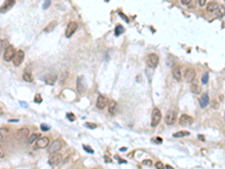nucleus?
Instances as JSON below:
<instances>
[{
	"instance_id": "f257e3e1",
	"label": "nucleus",
	"mask_w": 225,
	"mask_h": 169,
	"mask_svg": "<svg viewBox=\"0 0 225 169\" xmlns=\"http://www.w3.org/2000/svg\"><path fill=\"white\" fill-rule=\"evenodd\" d=\"M15 47L12 45H8L5 50V53H3V60L9 62V61H12L14 56H15Z\"/></svg>"
},
{
	"instance_id": "f03ea898",
	"label": "nucleus",
	"mask_w": 225,
	"mask_h": 169,
	"mask_svg": "<svg viewBox=\"0 0 225 169\" xmlns=\"http://www.w3.org/2000/svg\"><path fill=\"white\" fill-rule=\"evenodd\" d=\"M176 121H177V111H174V109L169 111V112L167 113V115H165V118H164L165 124L172 125V124L176 123Z\"/></svg>"
},
{
	"instance_id": "7ed1b4c3",
	"label": "nucleus",
	"mask_w": 225,
	"mask_h": 169,
	"mask_svg": "<svg viewBox=\"0 0 225 169\" xmlns=\"http://www.w3.org/2000/svg\"><path fill=\"white\" fill-rule=\"evenodd\" d=\"M24 56H25V53L23 50H18L17 52L15 53V56H14V59H12V63L15 67H19L21 63H23V61H24Z\"/></svg>"
},
{
	"instance_id": "20e7f679",
	"label": "nucleus",
	"mask_w": 225,
	"mask_h": 169,
	"mask_svg": "<svg viewBox=\"0 0 225 169\" xmlns=\"http://www.w3.org/2000/svg\"><path fill=\"white\" fill-rule=\"evenodd\" d=\"M162 118V115H161V112L159 108H154L153 112H152V122H151V125L152 126H156L160 121Z\"/></svg>"
},
{
	"instance_id": "39448f33",
	"label": "nucleus",
	"mask_w": 225,
	"mask_h": 169,
	"mask_svg": "<svg viewBox=\"0 0 225 169\" xmlns=\"http://www.w3.org/2000/svg\"><path fill=\"white\" fill-rule=\"evenodd\" d=\"M62 148V142L61 140H54L51 143L50 148H49V153L53 155V153H56L60 151V149Z\"/></svg>"
},
{
	"instance_id": "423d86ee",
	"label": "nucleus",
	"mask_w": 225,
	"mask_h": 169,
	"mask_svg": "<svg viewBox=\"0 0 225 169\" xmlns=\"http://www.w3.org/2000/svg\"><path fill=\"white\" fill-rule=\"evenodd\" d=\"M77 28H78V24L75 21H70L68 24V26H67V30H65V36L67 37H71L72 35L75 33Z\"/></svg>"
},
{
	"instance_id": "0eeeda50",
	"label": "nucleus",
	"mask_w": 225,
	"mask_h": 169,
	"mask_svg": "<svg viewBox=\"0 0 225 169\" xmlns=\"http://www.w3.org/2000/svg\"><path fill=\"white\" fill-rule=\"evenodd\" d=\"M147 64H149L150 68L154 69L159 64V56H158V54H155V53L149 54V56H147Z\"/></svg>"
},
{
	"instance_id": "6e6552de",
	"label": "nucleus",
	"mask_w": 225,
	"mask_h": 169,
	"mask_svg": "<svg viewBox=\"0 0 225 169\" xmlns=\"http://www.w3.org/2000/svg\"><path fill=\"white\" fill-rule=\"evenodd\" d=\"M184 77H185V80L187 82H191V81H194V79L196 78V72H195V70L193 68H188L185 71Z\"/></svg>"
},
{
	"instance_id": "1a4fd4ad",
	"label": "nucleus",
	"mask_w": 225,
	"mask_h": 169,
	"mask_svg": "<svg viewBox=\"0 0 225 169\" xmlns=\"http://www.w3.org/2000/svg\"><path fill=\"white\" fill-rule=\"evenodd\" d=\"M15 2H16V0H5L3 5L0 7V12H1V14H5V12H7V11L9 10V9H11V8L14 7Z\"/></svg>"
},
{
	"instance_id": "9d476101",
	"label": "nucleus",
	"mask_w": 225,
	"mask_h": 169,
	"mask_svg": "<svg viewBox=\"0 0 225 169\" xmlns=\"http://www.w3.org/2000/svg\"><path fill=\"white\" fill-rule=\"evenodd\" d=\"M77 90L79 91V94H83L86 90V80H84L83 76H80L77 79Z\"/></svg>"
},
{
	"instance_id": "9b49d317",
	"label": "nucleus",
	"mask_w": 225,
	"mask_h": 169,
	"mask_svg": "<svg viewBox=\"0 0 225 169\" xmlns=\"http://www.w3.org/2000/svg\"><path fill=\"white\" fill-rule=\"evenodd\" d=\"M50 143V139L46 137H40L37 141H36V148L37 149H43V148H46Z\"/></svg>"
},
{
	"instance_id": "f8f14e48",
	"label": "nucleus",
	"mask_w": 225,
	"mask_h": 169,
	"mask_svg": "<svg viewBox=\"0 0 225 169\" xmlns=\"http://www.w3.org/2000/svg\"><path fill=\"white\" fill-rule=\"evenodd\" d=\"M193 117L189 116V115H187V114H184V115H181L180 118H179V123H180V125H182V126H187V125H190L191 123H193Z\"/></svg>"
},
{
	"instance_id": "ddd939ff",
	"label": "nucleus",
	"mask_w": 225,
	"mask_h": 169,
	"mask_svg": "<svg viewBox=\"0 0 225 169\" xmlns=\"http://www.w3.org/2000/svg\"><path fill=\"white\" fill-rule=\"evenodd\" d=\"M62 160V155H60L59 152H56V153H53L50 159H49V164L51 165V166H55V165H58L60 161Z\"/></svg>"
},
{
	"instance_id": "4468645a",
	"label": "nucleus",
	"mask_w": 225,
	"mask_h": 169,
	"mask_svg": "<svg viewBox=\"0 0 225 169\" xmlns=\"http://www.w3.org/2000/svg\"><path fill=\"white\" fill-rule=\"evenodd\" d=\"M96 106H97V108H99V109H104V108L107 106V98H106V96H104V95L98 96V99H97Z\"/></svg>"
},
{
	"instance_id": "2eb2a0df",
	"label": "nucleus",
	"mask_w": 225,
	"mask_h": 169,
	"mask_svg": "<svg viewBox=\"0 0 225 169\" xmlns=\"http://www.w3.org/2000/svg\"><path fill=\"white\" fill-rule=\"evenodd\" d=\"M56 79H58V77H56V74H49L45 76L44 81H45L47 84H50V86H53V84H55Z\"/></svg>"
},
{
	"instance_id": "dca6fc26",
	"label": "nucleus",
	"mask_w": 225,
	"mask_h": 169,
	"mask_svg": "<svg viewBox=\"0 0 225 169\" xmlns=\"http://www.w3.org/2000/svg\"><path fill=\"white\" fill-rule=\"evenodd\" d=\"M172 76H174V78L177 80V81H180V80L182 79L181 71H180V69H179L178 67H174V68H172Z\"/></svg>"
},
{
	"instance_id": "f3484780",
	"label": "nucleus",
	"mask_w": 225,
	"mask_h": 169,
	"mask_svg": "<svg viewBox=\"0 0 225 169\" xmlns=\"http://www.w3.org/2000/svg\"><path fill=\"white\" fill-rule=\"evenodd\" d=\"M108 111H109V113L113 114V115H115L117 113V103L115 100H110L108 103Z\"/></svg>"
},
{
	"instance_id": "a211bd4d",
	"label": "nucleus",
	"mask_w": 225,
	"mask_h": 169,
	"mask_svg": "<svg viewBox=\"0 0 225 169\" xmlns=\"http://www.w3.org/2000/svg\"><path fill=\"white\" fill-rule=\"evenodd\" d=\"M200 107L202 108H205L206 106L209 104V97H208V95L207 94H203V96L200 97Z\"/></svg>"
},
{
	"instance_id": "6ab92c4d",
	"label": "nucleus",
	"mask_w": 225,
	"mask_h": 169,
	"mask_svg": "<svg viewBox=\"0 0 225 169\" xmlns=\"http://www.w3.org/2000/svg\"><path fill=\"white\" fill-rule=\"evenodd\" d=\"M217 8H218V5H217L216 2H214V1H212L211 3L207 5V8H206V9H207L208 12H213V11H215Z\"/></svg>"
},
{
	"instance_id": "aec40b11",
	"label": "nucleus",
	"mask_w": 225,
	"mask_h": 169,
	"mask_svg": "<svg viewBox=\"0 0 225 169\" xmlns=\"http://www.w3.org/2000/svg\"><path fill=\"white\" fill-rule=\"evenodd\" d=\"M41 137V134L40 133H34V134H32L31 137H28V143H34V142H36L38 139Z\"/></svg>"
},
{
	"instance_id": "412c9836",
	"label": "nucleus",
	"mask_w": 225,
	"mask_h": 169,
	"mask_svg": "<svg viewBox=\"0 0 225 169\" xmlns=\"http://www.w3.org/2000/svg\"><path fill=\"white\" fill-rule=\"evenodd\" d=\"M215 11H216V17H223L225 15V7L224 6H221Z\"/></svg>"
},
{
	"instance_id": "4be33fe9",
	"label": "nucleus",
	"mask_w": 225,
	"mask_h": 169,
	"mask_svg": "<svg viewBox=\"0 0 225 169\" xmlns=\"http://www.w3.org/2000/svg\"><path fill=\"white\" fill-rule=\"evenodd\" d=\"M190 90H191V93H194V94H200V87L198 86V84H193L190 86Z\"/></svg>"
},
{
	"instance_id": "5701e85b",
	"label": "nucleus",
	"mask_w": 225,
	"mask_h": 169,
	"mask_svg": "<svg viewBox=\"0 0 225 169\" xmlns=\"http://www.w3.org/2000/svg\"><path fill=\"white\" fill-rule=\"evenodd\" d=\"M23 79H24L25 81L31 82V81H33V76H32V74H29L28 71H26L25 74H23Z\"/></svg>"
},
{
	"instance_id": "b1692460",
	"label": "nucleus",
	"mask_w": 225,
	"mask_h": 169,
	"mask_svg": "<svg viewBox=\"0 0 225 169\" xmlns=\"http://www.w3.org/2000/svg\"><path fill=\"white\" fill-rule=\"evenodd\" d=\"M123 33H124V27L122 25H117L116 28H115V35H116V36H119V35L123 34Z\"/></svg>"
},
{
	"instance_id": "393cba45",
	"label": "nucleus",
	"mask_w": 225,
	"mask_h": 169,
	"mask_svg": "<svg viewBox=\"0 0 225 169\" xmlns=\"http://www.w3.org/2000/svg\"><path fill=\"white\" fill-rule=\"evenodd\" d=\"M7 46H8V45H7V41H6V40H0V54L6 50Z\"/></svg>"
},
{
	"instance_id": "a878e982",
	"label": "nucleus",
	"mask_w": 225,
	"mask_h": 169,
	"mask_svg": "<svg viewBox=\"0 0 225 169\" xmlns=\"http://www.w3.org/2000/svg\"><path fill=\"white\" fill-rule=\"evenodd\" d=\"M187 135H189V132H188V131H180V132H177V133H174V137H187Z\"/></svg>"
},
{
	"instance_id": "bb28decb",
	"label": "nucleus",
	"mask_w": 225,
	"mask_h": 169,
	"mask_svg": "<svg viewBox=\"0 0 225 169\" xmlns=\"http://www.w3.org/2000/svg\"><path fill=\"white\" fill-rule=\"evenodd\" d=\"M27 135H28V130H27L26 127H24V128H21V130H19V132H18V137H26Z\"/></svg>"
},
{
	"instance_id": "cd10ccee",
	"label": "nucleus",
	"mask_w": 225,
	"mask_h": 169,
	"mask_svg": "<svg viewBox=\"0 0 225 169\" xmlns=\"http://www.w3.org/2000/svg\"><path fill=\"white\" fill-rule=\"evenodd\" d=\"M67 79H68V71H63L61 74V76H60V82L63 84L65 82Z\"/></svg>"
},
{
	"instance_id": "c85d7f7f",
	"label": "nucleus",
	"mask_w": 225,
	"mask_h": 169,
	"mask_svg": "<svg viewBox=\"0 0 225 169\" xmlns=\"http://www.w3.org/2000/svg\"><path fill=\"white\" fill-rule=\"evenodd\" d=\"M152 142H153V143H156V144H161V143H162V139L160 137H155L152 139Z\"/></svg>"
},
{
	"instance_id": "c756f323",
	"label": "nucleus",
	"mask_w": 225,
	"mask_h": 169,
	"mask_svg": "<svg viewBox=\"0 0 225 169\" xmlns=\"http://www.w3.org/2000/svg\"><path fill=\"white\" fill-rule=\"evenodd\" d=\"M42 100H43V99H42V96L40 95V94H36V95H35V98H34V102L37 103V104H40V103H42Z\"/></svg>"
},
{
	"instance_id": "7c9ffc66",
	"label": "nucleus",
	"mask_w": 225,
	"mask_h": 169,
	"mask_svg": "<svg viewBox=\"0 0 225 169\" xmlns=\"http://www.w3.org/2000/svg\"><path fill=\"white\" fill-rule=\"evenodd\" d=\"M51 5V0H44V3H43V9H47Z\"/></svg>"
},
{
	"instance_id": "2f4dec72",
	"label": "nucleus",
	"mask_w": 225,
	"mask_h": 169,
	"mask_svg": "<svg viewBox=\"0 0 225 169\" xmlns=\"http://www.w3.org/2000/svg\"><path fill=\"white\" fill-rule=\"evenodd\" d=\"M202 82L204 84H206L208 82V74H204V76L202 77Z\"/></svg>"
},
{
	"instance_id": "473e14b6",
	"label": "nucleus",
	"mask_w": 225,
	"mask_h": 169,
	"mask_svg": "<svg viewBox=\"0 0 225 169\" xmlns=\"http://www.w3.org/2000/svg\"><path fill=\"white\" fill-rule=\"evenodd\" d=\"M155 168L156 169H164L165 167H164V165L161 162V161H158V162L155 164Z\"/></svg>"
},
{
	"instance_id": "72a5a7b5",
	"label": "nucleus",
	"mask_w": 225,
	"mask_h": 169,
	"mask_svg": "<svg viewBox=\"0 0 225 169\" xmlns=\"http://www.w3.org/2000/svg\"><path fill=\"white\" fill-rule=\"evenodd\" d=\"M6 133H7V130H6V128H0V141L3 139V137H5Z\"/></svg>"
},
{
	"instance_id": "f704fd0d",
	"label": "nucleus",
	"mask_w": 225,
	"mask_h": 169,
	"mask_svg": "<svg viewBox=\"0 0 225 169\" xmlns=\"http://www.w3.org/2000/svg\"><path fill=\"white\" fill-rule=\"evenodd\" d=\"M142 164L145 165V166H152V160H150V159H144L143 161H142Z\"/></svg>"
},
{
	"instance_id": "c9c22d12",
	"label": "nucleus",
	"mask_w": 225,
	"mask_h": 169,
	"mask_svg": "<svg viewBox=\"0 0 225 169\" xmlns=\"http://www.w3.org/2000/svg\"><path fill=\"white\" fill-rule=\"evenodd\" d=\"M67 117H68V118H69V120H70L71 122L75 121V116H74V115H73L72 113H68V114H67Z\"/></svg>"
},
{
	"instance_id": "e433bc0d",
	"label": "nucleus",
	"mask_w": 225,
	"mask_h": 169,
	"mask_svg": "<svg viewBox=\"0 0 225 169\" xmlns=\"http://www.w3.org/2000/svg\"><path fill=\"white\" fill-rule=\"evenodd\" d=\"M84 125H86L87 127H89V128H96V127H97L96 124H93V123H89V122H87Z\"/></svg>"
},
{
	"instance_id": "4c0bfd02",
	"label": "nucleus",
	"mask_w": 225,
	"mask_h": 169,
	"mask_svg": "<svg viewBox=\"0 0 225 169\" xmlns=\"http://www.w3.org/2000/svg\"><path fill=\"white\" fill-rule=\"evenodd\" d=\"M83 149H84L87 152H89V153H92V152H93V150H92L89 146H83Z\"/></svg>"
},
{
	"instance_id": "58836bf2",
	"label": "nucleus",
	"mask_w": 225,
	"mask_h": 169,
	"mask_svg": "<svg viewBox=\"0 0 225 169\" xmlns=\"http://www.w3.org/2000/svg\"><path fill=\"white\" fill-rule=\"evenodd\" d=\"M54 26H55V23H54V21H53V23H52V25H51V26H50V25H49V26H47V27H46V28H45V32H50V31H51L52 28H53V27H54Z\"/></svg>"
},
{
	"instance_id": "ea45409f",
	"label": "nucleus",
	"mask_w": 225,
	"mask_h": 169,
	"mask_svg": "<svg viewBox=\"0 0 225 169\" xmlns=\"http://www.w3.org/2000/svg\"><path fill=\"white\" fill-rule=\"evenodd\" d=\"M41 128L43 130V131H44V132H46V131H49V130H50V127L47 126V125H45V124H42Z\"/></svg>"
},
{
	"instance_id": "a19ab883",
	"label": "nucleus",
	"mask_w": 225,
	"mask_h": 169,
	"mask_svg": "<svg viewBox=\"0 0 225 169\" xmlns=\"http://www.w3.org/2000/svg\"><path fill=\"white\" fill-rule=\"evenodd\" d=\"M206 1H207V0H198V3H199V6L203 7V6L206 5Z\"/></svg>"
},
{
	"instance_id": "79ce46f5",
	"label": "nucleus",
	"mask_w": 225,
	"mask_h": 169,
	"mask_svg": "<svg viewBox=\"0 0 225 169\" xmlns=\"http://www.w3.org/2000/svg\"><path fill=\"white\" fill-rule=\"evenodd\" d=\"M181 2H182V5H189L190 2H191V0H181Z\"/></svg>"
},
{
	"instance_id": "37998d69",
	"label": "nucleus",
	"mask_w": 225,
	"mask_h": 169,
	"mask_svg": "<svg viewBox=\"0 0 225 169\" xmlns=\"http://www.w3.org/2000/svg\"><path fill=\"white\" fill-rule=\"evenodd\" d=\"M119 16H121V17H123L124 19H125V21H128V18H127V17L124 15L123 12H119Z\"/></svg>"
},
{
	"instance_id": "c03bdc74",
	"label": "nucleus",
	"mask_w": 225,
	"mask_h": 169,
	"mask_svg": "<svg viewBox=\"0 0 225 169\" xmlns=\"http://www.w3.org/2000/svg\"><path fill=\"white\" fill-rule=\"evenodd\" d=\"M0 158H3V150L0 147Z\"/></svg>"
},
{
	"instance_id": "a18cd8bd",
	"label": "nucleus",
	"mask_w": 225,
	"mask_h": 169,
	"mask_svg": "<svg viewBox=\"0 0 225 169\" xmlns=\"http://www.w3.org/2000/svg\"><path fill=\"white\" fill-rule=\"evenodd\" d=\"M198 139H199L200 141H205V137H204V135H198Z\"/></svg>"
},
{
	"instance_id": "49530a36",
	"label": "nucleus",
	"mask_w": 225,
	"mask_h": 169,
	"mask_svg": "<svg viewBox=\"0 0 225 169\" xmlns=\"http://www.w3.org/2000/svg\"><path fill=\"white\" fill-rule=\"evenodd\" d=\"M105 161H106V162H110L112 160H110L109 158H106V159H105Z\"/></svg>"
}]
</instances>
